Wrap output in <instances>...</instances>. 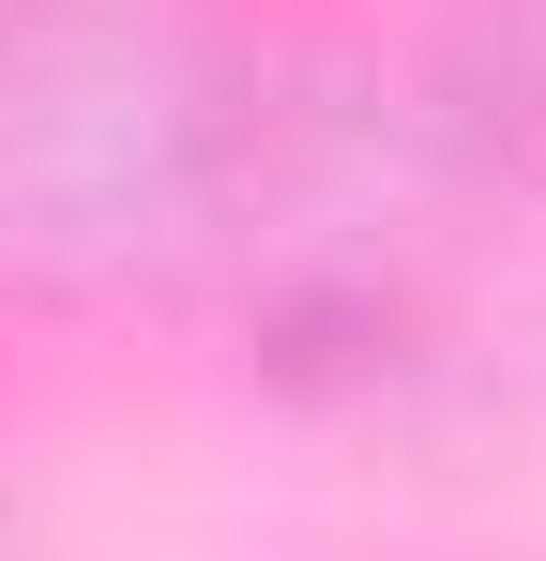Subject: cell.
<instances>
[{"mask_svg": "<svg viewBox=\"0 0 546 561\" xmlns=\"http://www.w3.org/2000/svg\"><path fill=\"white\" fill-rule=\"evenodd\" d=\"M486 77H501V122L546 137V0H486Z\"/></svg>", "mask_w": 546, "mask_h": 561, "instance_id": "1", "label": "cell"}]
</instances>
